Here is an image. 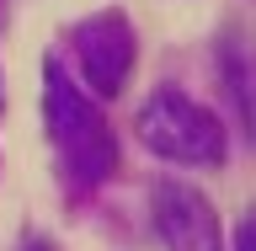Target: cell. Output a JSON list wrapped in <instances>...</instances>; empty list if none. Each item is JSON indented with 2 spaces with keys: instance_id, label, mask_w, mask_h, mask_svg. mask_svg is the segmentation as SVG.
<instances>
[{
  "instance_id": "5b68a950",
  "label": "cell",
  "mask_w": 256,
  "mask_h": 251,
  "mask_svg": "<svg viewBox=\"0 0 256 251\" xmlns=\"http://www.w3.org/2000/svg\"><path fill=\"white\" fill-rule=\"evenodd\" d=\"M235 251H251V224H240V230H235Z\"/></svg>"
},
{
  "instance_id": "8992f818",
  "label": "cell",
  "mask_w": 256,
  "mask_h": 251,
  "mask_svg": "<svg viewBox=\"0 0 256 251\" xmlns=\"http://www.w3.org/2000/svg\"><path fill=\"white\" fill-rule=\"evenodd\" d=\"M27 251H54V246H43V240H32V246H27Z\"/></svg>"
},
{
  "instance_id": "277c9868",
  "label": "cell",
  "mask_w": 256,
  "mask_h": 251,
  "mask_svg": "<svg viewBox=\"0 0 256 251\" xmlns=\"http://www.w3.org/2000/svg\"><path fill=\"white\" fill-rule=\"evenodd\" d=\"M150 208H155V230L166 251H224V224L192 182H176V176L155 182Z\"/></svg>"
},
{
  "instance_id": "3957f363",
  "label": "cell",
  "mask_w": 256,
  "mask_h": 251,
  "mask_svg": "<svg viewBox=\"0 0 256 251\" xmlns=\"http://www.w3.org/2000/svg\"><path fill=\"white\" fill-rule=\"evenodd\" d=\"M134 59H139V38H134L123 11H96L91 22L75 27V64H80V80H86L96 96H118L123 91Z\"/></svg>"
},
{
  "instance_id": "6da1fadb",
  "label": "cell",
  "mask_w": 256,
  "mask_h": 251,
  "mask_svg": "<svg viewBox=\"0 0 256 251\" xmlns=\"http://www.w3.org/2000/svg\"><path fill=\"white\" fill-rule=\"evenodd\" d=\"M43 112H48V139H54L64 171L80 187H96V182H107L118 171V144H112L107 118L64 64L43 70Z\"/></svg>"
},
{
  "instance_id": "7a4b0ae2",
  "label": "cell",
  "mask_w": 256,
  "mask_h": 251,
  "mask_svg": "<svg viewBox=\"0 0 256 251\" xmlns=\"http://www.w3.org/2000/svg\"><path fill=\"white\" fill-rule=\"evenodd\" d=\"M134 128H139V139L150 144L160 160H176V166H219L224 160L219 118H214L203 102H192L187 91H176V86H160L139 107Z\"/></svg>"
}]
</instances>
